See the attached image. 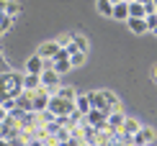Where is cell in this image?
<instances>
[{"label": "cell", "instance_id": "6da1fadb", "mask_svg": "<svg viewBox=\"0 0 157 146\" xmlns=\"http://www.w3.org/2000/svg\"><path fill=\"white\" fill-rule=\"evenodd\" d=\"M21 90H23V72H13V69L0 72V103L5 97H18Z\"/></svg>", "mask_w": 157, "mask_h": 146}, {"label": "cell", "instance_id": "7a4b0ae2", "mask_svg": "<svg viewBox=\"0 0 157 146\" xmlns=\"http://www.w3.org/2000/svg\"><path fill=\"white\" fill-rule=\"evenodd\" d=\"M90 105L98 110H103V113H111V110H121V100L113 95V92H108V90H101V92H90Z\"/></svg>", "mask_w": 157, "mask_h": 146}, {"label": "cell", "instance_id": "3957f363", "mask_svg": "<svg viewBox=\"0 0 157 146\" xmlns=\"http://www.w3.org/2000/svg\"><path fill=\"white\" fill-rule=\"evenodd\" d=\"M47 108L54 113V115H70V113L75 110V100H67V97H59V95H49Z\"/></svg>", "mask_w": 157, "mask_h": 146}, {"label": "cell", "instance_id": "277c9868", "mask_svg": "<svg viewBox=\"0 0 157 146\" xmlns=\"http://www.w3.org/2000/svg\"><path fill=\"white\" fill-rule=\"evenodd\" d=\"M85 121L93 123L95 128H106V126H108V113H103V110H98V108H90L88 113H85Z\"/></svg>", "mask_w": 157, "mask_h": 146}, {"label": "cell", "instance_id": "5b68a950", "mask_svg": "<svg viewBox=\"0 0 157 146\" xmlns=\"http://www.w3.org/2000/svg\"><path fill=\"white\" fill-rule=\"evenodd\" d=\"M39 79H41V85H44L49 92H54L57 87H59V72H54V69H41Z\"/></svg>", "mask_w": 157, "mask_h": 146}, {"label": "cell", "instance_id": "8992f818", "mask_svg": "<svg viewBox=\"0 0 157 146\" xmlns=\"http://www.w3.org/2000/svg\"><path fill=\"white\" fill-rule=\"evenodd\" d=\"M49 95H52V92L44 87V85H39V87L34 90V110H44V108H47Z\"/></svg>", "mask_w": 157, "mask_h": 146}, {"label": "cell", "instance_id": "52a82bcc", "mask_svg": "<svg viewBox=\"0 0 157 146\" xmlns=\"http://www.w3.org/2000/svg\"><path fill=\"white\" fill-rule=\"evenodd\" d=\"M152 141H155V131L147 128V126H139V131L134 133V144L136 146H147V144H152Z\"/></svg>", "mask_w": 157, "mask_h": 146}, {"label": "cell", "instance_id": "ba28073f", "mask_svg": "<svg viewBox=\"0 0 157 146\" xmlns=\"http://www.w3.org/2000/svg\"><path fill=\"white\" fill-rule=\"evenodd\" d=\"M111 18H116V21H126V18H129V3H126V0H121V3H113Z\"/></svg>", "mask_w": 157, "mask_h": 146}, {"label": "cell", "instance_id": "9c48e42d", "mask_svg": "<svg viewBox=\"0 0 157 146\" xmlns=\"http://www.w3.org/2000/svg\"><path fill=\"white\" fill-rule=\"evenodd\" d=\"M41 69H44V57L41 54H34L26 62V72H31V75H41Z\"/></svg>", "mask_w": 157, "mask_h": 146}, {"label": "cell", "instance_id": "30bf717a", "mask_svg": "<svg viewBox=\"0 0 157 146\" xmlns=\"http://www.w3.org/2000/svg\"><path fill=\"white\" fill-rule=\"evenodd\" d=\"M57 51H59V44H57V41H47V44H41V46H39V51H36V54H41L44 59H54V54H57Z\"/></svg>", "mask_w": 157, "mask_h": 146}, {"label": "cell", "instance_id": "8fae6325", "mask_svg": "<svg viewBox=\"0 0 157 146\" xmlns=\"http://www.w3.org/2000/svg\"><path fill=\"white\" fill-rule=\"evenodd\" d=\"M124 118H126V115H124L121 110H111V113H108V128H113L116 133H119L121 126H124Z\"/></svg>", "mask_w": 157, "mask_h": 146}, {"label": "cell", "instance_id": "7c38bea8", "mask_svg": "<svg viewBox=\"0 0 157 146\" xmlns=\"http://www.w3.org/2000/svg\"><path fill=\"white\" fill-rule=\"evenodd\" d=\"M126 23H129V31H134V34H147V21L144 18H126Z\"/></svg>", "mask_w": 157, "mask_h": 146}, {"label": "cell", "instance_id": "4fadbf2b", "mask_svg": "<svg viewBox=\"0 0 157 146\" xmlns=\"http://www.w3.org/2000/svg\"><path fill=\"white\" fill-rule=\"evenodd\" d=\"M0 10H3V13H8V16H13V18H16L18 13H21V5H18L16 0H0Z\"/></svg>", "mask_w": 157, "mask_h": 146}, {"label": "cell", "instance_id": "5bb4252c", "mask_svg": "<svg viewBox=\"0 0 157 146\" xmlns=\"http://www.w3.org/2000/svg\"><path fill=\"white\" fill-rule=\"evenodd\" d=\"M147 10H144V3H139V0H132L129 3V18H144Z\"/></svg>", "mask_w": 157, "mask_h": 146}, {"label": "cell", "instance_id": "9a60e30c", "mask_svg": "<svg viewBox=\"0 0 157 146\" xmlns=\"http://www.w3.org/2000/svg\"><path fill=\"white\" fill-rule=\"evenodd\" d=\"M52 69L54 72H70L72 69V62H70V57H64V59H52Z\"/></svg>", "mask_w": 157, "mask_h": 146}, {"label": "cell", "instance_id": "2e32d148", "mask_svg": "<svg viewBox=\"0 0 157 146\" xmlns=\"http://www.w3.org/2000/svg\"><path fill=\"white\" fill-rule=\"evenodd\" d=\"M39 85H41V79H39V75H31V72H23V87H26V90H36Z\"/></svg>", "mask_w": 157, "mask_h": 146}, {"label": "cell", "instance_id": "e0dca14e", "mask_svg": "<svg viewBox=\"0 0 157 146\" xmlns=\"http://www.w3.org/2000/svg\"><path fill=\"white\" fill-rule=\"evenodd\" d=\"M90 108H93V105H90V97H88V95H77V97H75V110H80L82 115H85Z\"/></svg>", "mask_w": 157, "mask_h": 146}, {"label": "cell", "instance_id": "ac0fdd59", "mask_svg": "<svg viewBox=\"0 0 157 146\" xmlns=\"http://www.w3.org/2000/svg\"><path fill=\"white\" fill-rule=\"evenodd\" d=\"M139 121H136V118H124V126H121V131L124 133H136V131H139Z\"/></svg>", "mask_w": 157, "mask_h": 146}, {"label": "cell", "instance_id": "d6986e66", "mask_svg": "<svg viewBox=\"0 0 157 146\" xmlns=\"http://www.w3.org/2000/svg\"><path fill=\"white\" fill-rule=\"evenodd\" d=\"M52 95H59V97H67V100H75V97H77V90H72V87H62V85H59V87L52 92Z\"/></svg>", "mask_w": 157, "mask_h": 146}, {"label": "cell", "instance_id": "ffe728a7", "mask_svg": "<svg viewBox=\"0 0 157 146\" xmlns=\"http://www.w3.org/2000/svg\"><path fill=\"white\" fill-rule=\"evenodd\" d=\"M10 26H13V16H8V13L0 10V36H3L5 31H10Z\"/></svg>", "mask_w": 157, "mask_h": 146}, {"label": "cell", "instance_id": "44dd1931", "mask_svg": "<svg viewBox=\"0 0 157 146\" xmlns=\"http://www.w3.org/2000/svg\"><path fill=\"white\" fill-rule=\"evenodd\" d=\"M95 8H98V13H101V16H111V10H113V3H111V0H98Z\"/></svg>", "mask_w": 157, "mask_h": 146}, {"label": "cell", "instance_id": "7402d4cb", "mask_svg": "<svg viewBox=\"0 0 157 146\" xmlns=\"http://www.w3.org/2000/svg\"><path fill=\"white\" fill-rule=\"evenodd\" d=\"M70 62H72V67H82L85 64V51H72V54H70Z\"/></svg>", "mask_w": 157, "mask_h": 146}, {"label": "cell", "instance_id": "603a6c76", "mask_svg": "<svg viewBox=\"0 0 157 146\" xmlns=\"http://www.w3.org/2000/svg\"><path fill=\"white\" fill-rule=\"evenodd\" d=\"M72 41H75V46L80 51H85V54H88V38H85L82 34H72Z\"/></svg>", "mask_w": 157, "mask_h": 146}, {"label": "cell", "instance_id": "cb8c5ba5", "mask_svg": "<svg viewBox=\"0 0 157 146\" xmlns=\"http://www.w3.org/2000/svg\"><path fill=\"white\" fill-rule=\"evenodd\" d=\"M144 21H147V28L152 31L155 26H157V10H155V13H147V16H144Z\"/></svg>", "mask_w": 157, "mask_h": 146}, {"label": "cell", "instance_id": "d4e9b609", "mask_svg": "<svg viewBox=\"0 0 157 146\" xmlns=\"http://www.w3.org/2000/svg\"><path fill=\"white\" fill-rule=\"evenodd\" d=\"M70 41H72V34H62V36H59V41H57V44H59V46H67Z\"/></svg>", "mask_w": 157, "mask_h": 146}, {"label": "cell", "instance_id": "484cf974", "mask_svg": "<svg viewBox=\"0 0 157 146\" xmlns=\"http://www.w3.org/2000/svg\"><path fill=\"white\" fill-rule=\"evenodd\" d=\"M5 69H10V64L5 62V57H3V51H0V72H5Z\"/></svg>", "mask_w": 157, "mask_h": 146}, {"label": "cell", "instance_id": "4316f807", "mask_svg": "<svg viewBox=\"0 0 157 146\" xmlns=\"http://www.w3.org/2000/svg\"><path fill=\"white\" fill-rule=\"evenodd\" d=\"M5 115H8V110H5V108H3V103H0V121H3Z\"/></svg>", "mask_w": 157, "mask_h": 146}, {"label": "cell", "instance_id": "83f0119b", "mask_svg": "<svg viewBox=\"0 0 157 146\" xmlns=\"http://www.w3.org/2000/svg\"><path fill=\"white\" fill-rule=\"evenodd\" d=\"M152 79H155V82H157V67L152 69Z\"/></svg>", "mask_w": 157, "mask_h": 146}, {"label": "cell", "instance_id": "f1b7e54d", "mask_svg": "<svg viewBox=\"0 0 157 146\" xmlns=\"http://www.w3.org/2000/svg\"><path fill=\"white\" fill-rule=\"evenodd\" d=\"M152 34H155V36H157V26H155V28H152Z\"/></svg>", "mask_w": 157, "mask_h": 146}, {"label": "cell", "instance_id": "f546056e", "mask_svg": "<svg viewBox=\"0 0 157 146\" xmlns=\"http://www.w3.org/2000/svg\"><path fill=\"white\" fill-rule=\"evenodd\" d=\"M139 3H152V0H139Z\"/></svg>", "mask_w": 157, "mask_h": 146}, {"label": "cell", "instance_id": "4dcf8cb0", "mask_svg": "<svg viewBox=\"0 0 157 146\" xmlns=\"http://www.w3.org/2000/svg\"><path fill=\"white\" fill-rule=\"evenodd\" d=\"M111 3H121V0H111Z\"/></svg>", "mask_w": 157, "mask_h": 146}, {"label": "cell", "instance_id": "1f68e13d", "mask_svg": "<svg viewBox=\"0 0 157 146\" xmlns=\"http://www.w3.org/2000/svg\"><path fill=\"white\" fill-rule=\"evenodd\" d=\"M126 3H132V0H126Z\"/></svg>", "mask_w": 157, "mask_h": 146}]
</instances>
